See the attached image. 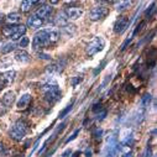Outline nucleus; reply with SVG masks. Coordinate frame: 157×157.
<instances>
[{"instance_id": "f257e3e1", "label": "nucleus", "mask_w": 157, "mask_h": 157, "mask_svg": "<svg viewBox=\"0 0 157 157\" xmlns=\"http://www.w3.org/2000/svg\"><path fill=\"white\" fill-rule=\"evenodd\" d=\"M40 89H41V92L44 94L45 100L48 104H51V105L56 104L62 98V93H61V90H59L58 84H57L56 81H48V82H46L45 84L41 86Z\"/></svg>"}, {"instance_id": "f03ea898", "label": "nucleus", "mask_w": 157, "mask_h": 157, "mask_svg": "<svg viewBox=\"0 0 157 157\" xmlns=\"http://www.w3.org/2000/svg\"><path fill=\"white\" fill-rule=\"evenodd\" d=\"M27 131H29V124L25 120L19 119L14 123L13 128L10 129V137L15 141H21L26 136Z\"/></svg>"}, {"instance_id": "7ed1b4c3", "label": "nucleus", "mask_w": 157, "mask_h": 157, "mask_svg": "<svg viewBox=\"0 0 157 157\" xmlns=\"http://www.w3.org/2000/svg\"><path fill=\"white\" fill-rule=\"evenodd\" d=\"M105 47V41L104 38L100 36H95L88 42L87 47H86V53L88 57H93L94 55H97L98 52H100L103 48Z\"/></svg>"}, {"instance_id": "20e7f679", "label": "nucleus", "mask_w": 157, "mask_h": 157, "mask_svg": "<svg viewBox=\"0 0 157 157\" xmlns=\"http://www.w3.org/2000/svg\"><path fill=\"white\" fill-rule=\"evenodd\" d=\"M48 31L47 29L40 30L37 31L33 36V40H32V47L33 50H40L44 48L46 46H50V41H48Z\"/></svg>"}, {"instance_id": "39448f33", "label": "nucleus", "mask_w": 157, "mask_h": 157, "mask_svg": "<svg viewBox=\"0 0 157 157\" xmlns=\"http://www.w3.org/2000/svg\"><path fill=\"white\" fill-rule=\"evenodd\" d=\"M109 14V9L104 5H98V6H94L90 13H89V19L92 21H99L104 17H106Z\"/></svg>"}, {"instance_id": "423d86ee", "label": "nucleus", "mask_w": 157, "mask_h": 157, "mask_svg": "<svg viewBox=\"0 0 157 157\" xmlns=\"http://www.w3.org/2000/svg\"><path fill=\"white\" fill-rule=\"evenodd\" d=\"M66 64H67V61L64 58H59V59L52 62L50 66H47L46 73H48V74H59V73L63 72Z\"/></svg>"}, {"instance_id": "0eeeda50", "label": "nucleus", "mask_w": 157, "mask_h": 157, "mask_svg": "<svg viewBox=\"0 0 157 157\" xmlns=\"http://www.w3.org/2000/svg\"><path fill=\"white\" fill-rule=\"evenodd\" d=\"M130 26V20L128 16H120L119 19H117L114 24V32L117 33V35H121L124 33L128 27Z\"/></svg>"}, {"instance_id": "6e6552de", "label": "nucleus", "mask_w": 157, "mask_h": 157, "mask_svg": "<svg viewBox=\"0 0 157 157\" xmlns=\"http://www.w3.org/2000/svg\"><path fill=\"white\" fill-rule=\"evenodd\" d=\"M15 77H16L15 71H8V72H4V73L0 74V90L8 86H10L15 81Z\"/></svg>"}, {"instance_id": "1a4fd4ad", "label": "nucleus", "mask_w": 157, "mask_h": 157, "mask_svg": "<svg viewBox=\"0 0 157 157\" xmlns=\"http://www.w3.org/2000/svg\"><path fill=\"white\" fill-rule=\"evenodd\" d=\"M116 146H117V136H116V134L109 135V136L106 137V140H105V145H104L103 151H101L103 157H106V155H108L111 150H114Z\"/></svg>"}, {"instance_id": "9d476101", "label": "nucleus", "mask_w": 157, "mask_h": 157, "mask_svg": "<svg viewBox=\"0 0 157 157\" xmlns=\"http://www.w3.org/2000/svg\"><path fill=\"white\" fill-rule=\"evenodd\" d=\"M83 9L81 8H78V6H71V8H67L64 10V14L67 16V19L69 20H77V19H79L82 15H83Z\"/></svg>"}, {"instance_id": "9b49d317", "label": "nucleus", "mask_w": 157, "mask_h": 157, "mask_svg": "<svg viewBox=\"0 0 157 157\" xmlns=\"http://www.w3.org/2000/svg\"><path fill=\"white\" fill-rule=\"evenodd\" d=\"M51 14H52V6H51V5H47V4H41V6L37 8V10H36V13H35V15H36L37 17H40V19H42V20L47 19Z\"/></svg>"}, {"instance_id": "f8f14e48", "label": "nucleus", "mask_w": 157, "mask_h": 157, "mask_svg": "<svg viewBox=\"0 0 157 157\" xmlns=\"http://www.w3.org/2000/svg\"><path fill=\"white\" fill-rule=\"evenodd\" d=\"M44 22H45V20L37 17L36 15H31L27 19V26L31 27V29H38V27H41L44 25Z\"/></svg>"}, {"instance_id": "ddd939ff", "label": "nucleus", "mask_w": 157, "mask_h": 157, "mask_svg": "<svg viewBox=\"0 0 157 157\" xmlns=\"http://www.w3.org/2000/svg\"><path fill=\"white\" fill-rule=\"evenodd\" d=\"M31 100H32V98H31L30 94H27V93L24 94V95L19 99V101H17V104H16L17 109H19V110H25V109H27L29 105H30V103H31Z\"/></svg>"}, {"instance_id": "4468645a", "label": "nucleus", "mask_w": 157, "mask_h": 157, "mask_svg": "<svg viewBox=\"0 0 157 157\" xmlns=\"http://www.w3.org/2000/svg\"><path fill=\"white\" fill-rule=\"evenodd\" d=\"M15 59L17 62H20V63H29L31 61V56L26 51L20 50V51H16L15 52Z\"/></svg>"}, {"instance_id": "2eb2a0df", "label": "nucleus", "mask_w": 157, "mask_h": 157, "mask_svg": "<svg viewBox=\"0 0 157 157\" xmlns=\"http://www.w3.org/2000/svg\"><path fill=\"white\" fill-rule=\"evenodd\" d=\"M2 103L9 109L14 103H15V93L14 92H6L5 94H4V97H3V99H2Z\"/></svg>"}, {"instance_id": "dca6fc26", "label": "nucleus", "mask_w": 157, "mask_h": 157, "mask_svg": "<svg viewBox=\"0 0 157 157\" xmlns=\"http://www.w3.org/2000/svg\"><path fill=\"white\" fill-rule=\"evenodd\" d=\"M19 26H20V25H6V26H4V27L2 29L3 36H5V37H11V36L19 30Z\"/></svg>"}, {"instance_id": "f3484780", "label": "nucleus", "mask_w": 157, "mask_h": 157, "mask_svg": "<svg viewBox=\"0 0 157 157\" xmlns=\"http://www.w3.org/2000/svg\"><path fill=\"white\" fill-rule=\"evenodd\" d=\"M5 21L9 25H20L21 21V15L19 13H11L5 17Z\"/></svg>"}, {"instance_id": "a211bd4d", "label": "nucleus", "mask_w": 157, "mask_h": 157, "mask_svg": "<svg viewBox=\"0 0 157 157\" xmlns=\"http://www.w3.org/2000/svg\"><path fill=\"white\" fill-rule=\"evenodd\" d=\"M38 4H42L40 2H30V0H26V2H22L20 8H21V11L22 13H29L35 5H38Z\"/></svg>"}, {"instance_id": "6ab92c4d", "label": "nucleus", "mask_w": 157, "mask_h": 157, "mask_svg": "<svg viewBox=\"0 0 157 157\" xmlns=\"http://www.w3.org/2000/svg\"><path fill=\"white\" fill-rule=\"evenodd\" d=\"M55 24H56L57 26H59V27H63V26H66V25L68 24V19H67L64 11H62V13H59V14L57 15V17L55 19Z\"/></svg>"}, {"instance_id": "aec40b11", "label": "nucleus", "mask_w": 157, "mask_h": 157, "mask_svg": "<svg viewBox=\"0 0 157 157\" xmlns=\"http://www.w3.org/2000/svg\"><path fill=\"white\" fill-rule=\"evenodd\" d=\"M25 33H26V26H24V25H20L19 26V30L10 37L13 41H19L20 38L22 37V36H25Z\"/></svg>"}, {"instance_id": "412c9836", "label": "nucleus", "mask_w": 157, "mask_h": 157, "mask_svg": "<svg viewBox=\"0 0 157 157\" xmlns=\"http://www.w3.org/2000/svg\"><path fill=\"white\" fill-rule=\"evenodd\" d=\"M58 40H59V32L56 31V30H50L48 31V41H50V45L56 44Z\"/></svg>"}, {"instance_id": "4be33fe9", "label": "nucleus", "mask_w": 157, "mask_h": 157, "mask_svg": "<svg viewBox=\"0 0 157 157\" xmlns=\"http://www.w3.org/2000/svg\"><path fill=\"white\" fill-rule=\"evenodd\" d=\"M73 104H74V100H72V101H71V103H69V104H68V105H67V106H66V108H64V109H63V110L59 113V115H58L59 119H63V117H66V115H67V114H68V113L72 110Z\"/></svg>"}, {"instance_id": "5701e85b", "label": "nucleus", "mask_w": 157, "mask_h": 157, "mask_svg": "<svg viewBox=\"0 0 157 157\" xmlns=\"http://www.w3.org/2000/svg\"><path fill=\"white\" fill-rule=\"evenodd\" d=\"M131 4H132L131 2H119V3H116V10L117 11H123L126 8L131 6Z\"/></svg>"}, {"instance_id": "b1692460", "label": "nucleus", "mask_w": 157, "mask_h": 157, "mask_svg": "<svg viewBox=\"0 0 157 157\" xmlns=\"http://www.w3.org/2000/svg\"><path fill=\"white\" fill-rule=\"evenodd\" d=\"M151 100H152V97H151V94H148V93L144 94V97L141 98V105H142V108H146L147 105H150Z\"/></svg>"}, {"instance_id": "393cba45", "label": "nucleus", "mask_w": 157, "mask_h": 157, "mask_svg": "<svg viewBox=\"0 0 157 157\" xmlns=\"http://www.w3.org/2000/svg\"><path fill=\"white\" fill-rule=\"evenodd\" d=\"M15 48H16V45H15L14 42H10V44H6V45L2 48V52H3V53H9V52L14 51Z\"/></svg>"}, {"instance_id": "a878e982", "label": "nucleus", "mask_w": 157, "mask_h": 157, "mask_svg": "<svg viewBox=\"0 0 157 157\" xmlns=\"http://www.w3.org/2000/svg\"><path fill=\"white\" fill-rule=\"evenodd\" d=\"M29 44H30V40H29V37H26V36H22V37L20 38V40H19V42H17L19 47H21V48L27 47V46H29Z\"/></svg>"}, {"instance_id": "bb28decb", "label": "nucleus", "mask_w": 157, "mask_h": 157, "mask_svg": "<svg viewBox=\"0 0 157 157\" xmlns=\"http://www.w3.org/2000/svg\"><path fill=\"white\" fill-rule=\"evenodd\" d=\"M145 25H146V21H141L140 24H137V26L135 27V30H134V32H132L131 37H132V38H134V37H136V36L139 35V32H140V31L144 29V26H145Z\"/></svg>"}, {"instance_id": "cd10ccee", "label": "nucleus", "mask_w": 157, "mask_h": 157, "mask_svg": "<svg viewBox=\"0 0 157 157\" xmlns=\"http://www.w3.org/2000/svg\"><path fill=\"white\" fill-rule=\"evenodd\" d=\"M62 31H64V32L68 33V35H72V33H74V31H75V26H74V25H69V24H67L66 26L62 27Z\"/></svg>"}, {"instance_id": "c85d7f7f", "label": "nucleus", "mask_w": 157, "mask_h": 157, "mask_svg": "<svg viewBox=\"0 0 157 157\" xmlns=\"http://www.w3.org/2000/svg\"><path fill=\"white\" fill-rule=\"evenodd\" d=\"M155 11H156V3H152V6L145 11V16H146L147 19H150L151 16H153Z\"/></svg>"}, {"instance_id": "c756f323", "label": "nucleus", "mask_w": 157, "mask_h": 157, "mask_svg": "<svg viewBox=\"0 0 157 157\" xmlns=\"http://www.w3.org/2000/svg\"><path fill=\"white\" fill-rule=\"evenodd\" d=\"M132 40H134V38H132L131 36H129V37L126 38V40H125V41L123 42V45H121V48H120V51H125V50H126V47H128V46H129V45L131 44V41H132Z\"/></svg>"}, {"instance_id": "7c9ffc66", "label": "nucleus", "mask_w": 157, "mask_h": 157, "mask_svg": "<svg viewBox=\"0 0 157 157\" xmlns=\"http://www.w3.org/2000/svg\"><path fill=\"white\" fill-rule=\"evenodd\" d=\"M106 110L105 109H101L98 114H97V120H99V121H101V120H104L105 119V116H106Z\"/></svg>"}, {"instance_id": "2f4dec72", "label": "nucleus", "mask_w": 157, "mask_h": 157, "mask_svg": "<svg viewBox=\"0 0 157 157\" xmlns=\"http://www.w3.org/2000/svg\"><path fill=\"white\" fill-rule=\"evenodd\" d=\"M101 135H103V130H101L100 128H95V129H93V136H94L95 139H100Z\"/></svg>"}, {"instance_id": "473e14b6", "label": "nucleus", "mask_w": 157, "mask_h": 157, "mask_svg": "<svg viewBox=\"0 0 157 157\" xmlns=\"http://www.w3.org/2000/svg\"><path fill=\"white\" fill-rule=\"evenodd\" d=\"M79 131H81L79 129H77V130H75V131H74V132L72 134V136H69V137H68V139L66 140V144H69L71 141L75 140V139H77V136H78V134H79Z\"/></svg>"}, {"instance_id": "72a5a7b5", "label": "nucleus", "mask_w": 157, "mask_h": 157, "mask_svg": "<svg viewBox=\"0 0 157 157\" xmlns=\"http://www.w3.org/2000/svg\"><path fill=\"white\" fill-rule=\"evenodd\" d=\"M82 81H83V77H79V75H78V77H74V78H73L72 82H71V84H72V87H75L78 83H81Z\"/></svg>"}, {"instance_id": "f704fd0d", "label": "nucleus", "mask_w": 157, "mask_h": 157, "mask_svg": "<svg viewBox=\"0 0 157 157\" xmlns=\"http://www.w3.org/2000/svg\"><path fill=\"white\" fill-rule=\"evenodd\" d=\"M110 77H111L110 74H108V75H106V78H105V79H104V82L101 83V86H100V87L98 88V92H100L101 89H104V88H105V86H106V84L109 83V79H110Z\"/></svg>"}, {"instance_id": "c9c22d12", "label": "nucleus", "mask_w": 157, "mask_h": 157, "mask_svg": "<svg viewBox=\"0 0 157 157\" xmlns=\"http://www.w3.org/2000/svg\"><path fill=\"white\" fill-rule=\"evenodd\" d=\"M105 64H106V61H103V62L98 66V68H97V69H94V75H97V74H98V73L104 68V66H105Z\"/></svg>"}, {"instance_id": "e433bc0d", "label": "nucleus", "mask_w": 157, "mask_h": 157, "mask_svg": "<svg viewBox=\"0 0 157 157\" xmlns=\"http://www.w3.org/2000/svg\"><path fill=\"white\" fill-rule=\"evenodd\" d=\"M8 111V108L2 103V100H0V116H2V115H4L5 113Z\"/></svg>"}, {"instance_id": "4c0bfd02", "label": "nucleus", "mask_w": 157, "mask_h": 157, "mask_svg": "<svg viewBox=\"0 0 157 157\" xmlns=\"http://www.w3.org/2000/svg\"><path fill=\"white\" fill-rule=\"evenodd\" d=\"M38 58H42V59H51V56L47 55V53H42V52H38L37 53Z\"/></svg>"}, {"instance_id": "58836bf2", "label": "nucleus", "mask_w": 157, "mask_h": 157, "mask_svg": "<svg viewBox=\"0 0 157 157\" xmlns=\"http://www.w3.org/2000/svg\"><path fill=\"white\" fill-rule=\"evenodd\" d=\"M103 108H101V103H97V104H94V106H93V111L94 113H97V111H100Z\"/></svg>"}, {"instance_id": "ea45409f", "label": "nucleus", "mask_w": 157, "mask_h": 157, "mask_svg": "<svg viewBox=\"0 0 157 157\" xmlns=\"http://www.w3.org/2000/svg\"><path fill=\"white\" fill-rule=\"evenodd\" d=\"M144 157H152V156H151V147H150V146L146 148V151H145V153H144Z\"/></svg>"}, {"instance_id": "a19ab883", "label": "nucleus", "mask_w": 157, "mask_h": 157, "mask_svg": "<svg viewBox=\"0 0 157 157\" xmlns=\"http://www.w3.org/2000/svg\"><path fill=\"white\" fill-rule=\"evenodd\" d=\"M3 155H5V147L2 142H0V156H3Z\"/></svg>"}, {"instance_id": "79ce46f5", "label": "nucleus", "mask_w": 157, "mask_h": 157, "mask_svg": "<svg viewBox=\"0 0 157 157\" xmlns=\"http://www.w3.org/2000/svg\"><path fill=\"white\" fill-rule=\"evenodd\" d=\"M86 156H87V157H92V151H90L89 148H87V151H86Z\"/></svg>"}, {"instance_id": "37998d69", "label": "nucleus", "mask_w": 157, "mask_h": 157, "mask_svg": "<svg viewBox=\"0 0 157 157\" xmlns=\"http://www.w3.org/2000/svg\"><path fill=\"white\" fill-rule=\"evenodd\" d=\"M68 155H71V150H67V151L62 155V157H68Z\"/></svg>"}, {"instance_id": "c03bdc74", "label": "nucleus", "mask_w": 157, "mask_h": 157, "mask_svg": "<svg viewBox=\"0 0 157 157\" xmlns=\"http://www.w3.org/2000/svg\"><path fill=\"white\" fill-rule=\"evenodd\" d=\"M121 157H131V152H129V153H125L124 156H121Z\"/></svg>"}, {"instance_id": "a18cd8bd", "label": "nucleus", "mask_w": 157, "mask_h": 157, "mask_svg": "<svg viewBox=\"0 0 157 157\" xmlns=\"http://www.w3.org/2000/svg\"><path fill=\"white\" fill-rule=\"evenodd\" d=\"M2 19H3V13L0 11V21H2Z\"/></svg>"}, {"instance_id": "49530a36", "label": "nucleus", "mask_w": 157, "mask_h": 157, "mask_svg": "<svg viewBox=\"0 0 157 157\" xmlns=\"http://www.w3.org/2000/svg\"><path fill=\"white\" fill-rule=\"evenodd\" d=\"M13 157H21L20 155H16V156H13Z\"/></svg>"}]
</instances>
